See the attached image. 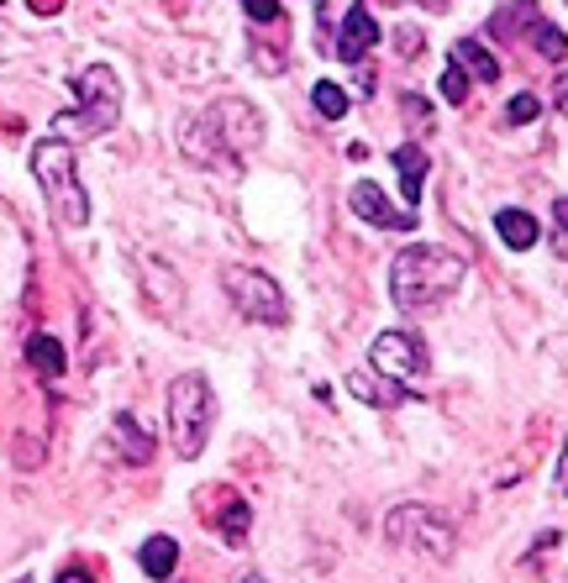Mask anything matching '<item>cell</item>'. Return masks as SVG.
<instances>
[{"mask_svg":"<svg viewBox=\"0 0 568 583\" xmlns=\"http://www.w3.org/2000/svg\"><path fill=\"white\" fill-rule=\"evenodd\" d=\"M311 100H316V111H322L327 121L348 117V95H342V85H331V80H322V85L311 89Z\"/></svg>","mask_w":568,"mask_h":583,"instance_id":"d6986e66","label":"cell"},{"mask_svg":"<svg viewBox=\"0 0 568 583\" xmlns=\"http://www.w3.org/2000/svg\"><path fill=\"white\" fill-rule=\"evenodd\" d=\"M458 284H463V258L448 253V247L416 242V247H406L400 258L389 263V294H395V305L411 311V316L437 311Z\"/></svg>","mask_w":568,"mask_h":583,"instance_id":"6da1fadb","label":"cell"},{"mask_svg":"<svg viewBox=\"0 0 568 583\" xmlns=\"http://www.w3.org/2000/svg\"><path fill=\"white\" fill-rule=\"evenodd\" d=\"M348 205L359 210L368 227H389V232H411V227H416V210H395L374 179H359V184L348 190Z\"/></svg>","mask_w":568,"mask_h":583,"instance_id":"9c48e42d","label":"cell"},{"mask_svg":"<svg viewBox=\"0 0 568 583\" xmlns=\"http://www.w3.org/2000/svg\"><path fill=\"white\" fill-rule=\"evenodd\" d=\"M216 525H221V536H227V542H242V536H247V525H253V510H247V499L227 495V510L216 515Z\"/></svg>","mask_w":568,"mask_h":583,"instance_id":"ac0fdd59","label":"cell"},{"mask_svg":"<svg viewBox=\"0 0 568 583\" xmlns=\"http://www.w3.org/2000/svg\"><path fill=\"white\" fill-rule=\"evenodd\" d=\"M558 495H568V447H564V463H558Z\"/></svg>","mask_w":568,"mask_h":583,"instance_id":"484cf974","label":"cell"},{"mask_svg":"<svg viewBox=\"0 0 568 583\" xmlns=\"http://www.w3.org/2000/svg\"><path fill=\"white\" fill-rule=\"evenodd\" d=\"M495 232H500L506 247L521 253V247H532V242H537V221H532L527 210H500V216H495Z\"/></svg>","mask_w":568,"mask_h":583,"instance_id":"e0dca14e","label":"cell"},{"mask_svg":"<svg viewBox=\"0 0 568 583\" xmlns=\"http://www.w3.org/2000/svg\"><path fill=\"white\" fill-rule=\"evenodd\" d=\"M537 53H542V59H553V63L568 59V37L558 27H547V22H542V27H537Z\"/></svg>","mask_w":568,"mask_h":583,"instance_id":"44dd1931","label":"cell"},{"mask_svg":"<svg viewBox=\"0 0 568 583\" xmlns=\"http://www.w3.org/2000/svg\"><path fill=\"white\" fill-rule=\"evenodd\" d=\"M437 89H443V100H448V106H463V100H469V74L448 59V69H443V85H437Z\"/></svg>","mask_w":568,"mask_h":583,"instance_id":"ffe728a7","label":"cell"},{"mask_svg":"<svg viewBox=\"0 0 568 583\" xmlns=\"http://www.w3.org/2000/svg\"><path fill=\"white\" fill-rule=\"evenodd\" d=\"M242 11L253 22H279V0H242Z\"/></svg>","mask_w":568,"mask_h":583,"instance_id":"603a6c76","label":"cell"},{"mask_svg":"<svg viewBox=\"0 0 568 583\" xmlns=\"http://www.w3.org/2000/svg\"><path fill=\"white\" fill-rule=\"evenodd\" d=\"M221 290L232 294V305H238V316H247V321L258 326H285L290 321V300H285V290L274 284L269 274H258V268H221Z\"/></svg>","mask_w":568,"mask_h":583,"instance_id":"8992f818","label":"cell"},{"mask_svg":"<svg viewBox=\"0 0 568 583\" xmlns=\"http://www.w3.org/2000/svg\"><path fill=\"white\" fill-rule=\"evenodd\" d=\"M348 389H353V394H359L363 405H379V410H389V405H400V400H406V389H400V384H389V379H379V374H374V368H368V374H348Z\"/></svg>","mask_w":568,"mask_h":583,"instance_id":"4fadbf2b","label":"cell"},{"mask_svg":"<svg viewBox=\"0 0 568 583\" xmlns=\"http://www.w3.org/2000/svg\"><path fill=\"white\" fill-rule=\"evenodd\" d=\"M210 421H216V394L201 374H180L169 384V437H174V452L184 463L206 452Z\"/></svg>","mask_w":568,"mask_h":583,"instance_id":"5b68a950","label":"cell"},{"mask_svg":"<svg viewBox=\"0 0 568 583\" xmlns=\"http://www.w3.org/2000/svg\"><path fill=\"white\" fill-rule=\"evenodd\" d=\"M137 562H143V573H148V579H169V573L180 568V547H174V536H148V542H143V552H137Z\"/></svg>","mask_w":568,"mask_h":583,"instance_id":"2e32d148","label":"cell"},{"mask_svg":"<svg viewBox=\"0 0 568 583\" xmlns=\"http://www.w3.org/2000/svg\"><path fill=\"white\" fill-rule=\"evenodd\" d=\"M32 174L43 184V195H48V210H53V221L59 227H85L90 221V195H85V184H80V169H74V147L59 143V137H43V143L32 147Z\"/></svg>","mask_w":568,"mask_h":583,"instance_id":"3957f363","label":"cell"},{"mask_svg":"<svg viewBox=\"0 0 568 583\" xmlns=\"http://www.w3.org/2000/svg\"><path fill=\"white\" fill-rule=\"evenodd\" d=\"M27 363L43 374V379H63V368H69V357H63V342L59 337H48V331H37L27 337Z\"/></svg>","mask_w":568,"mask_h":583,"instance_id":"5bb4252c","label":"cell"},{"mask_svg":"<svg viewBox=\"0 0 568 583\" xmlns=\"http://www.w3.org/2000/svg\"><path fill=\"white\" fill-rule=\"evenodd\" d=\"M395 169H400V184H406V210L421 205V179H426V153L416 143L395 147Z\"/></svg>","mask_w":568,"mask_h":583,"instance_id":"9a60e30c","label":"cell"},{"mask_svg":"<svg viewBox=\"0 0 568 583\" xmlns=\"http://www.w3.org/2000/svg\"><path fill=\"white\" fill-rule=\"evenodd\" d=\"M368 363H374V374L389 384H406L411 379H426V342H421L416 331H379L374 337V352H368Z\"/></svg>","mask_w":568,"mask_h":583,"instance_id":"ba28073f","label":"cell"},{"mask_svg":"<svg viewBox=\"0 0 568 583\" xmlns=\"http://www.w3.org/2000/svg\"><path fill=\"white\" fill-rule=\"evenodd\" d=\"M74 95H80V106L53 121V137H59V143H90V137H100V132L117 126L121 85H117V74H111L106 63H90V69L74 80Z\"/></svg>","mask_w":568,"mask_h":583,"instance_id":"277c9868","label":"cell"},{"mask_svg":"<svg viewBox=\"0 0 568 583\" xmlns=\"http://www.w3.org/2000/svg\"><path fill=\"white\" fill-rule=\"evenodd\" d=\"M258 143H264V117L247 100H216L206 117L190 121V132H184V153L201 158V163L247 158Z\"/></svg>","mask_w":568,"mask_h":583,"instance_id":"7a4b0ae2","label":"cell"},{"mask_svg":"<svg viewBox=\"0 0 568 583\" xmlns=\"http://www.w3.org/2000/svg\"><path fill=\"white\" fill-rule=\"evenodd\" d=\"M59 583H95V579H90V573H85V568H63V573H59Z\"/></svg>","mask_w":568,"mask_h":583,"instance_id":"d4e9b609","label":"cell"},{"mask_svg":"<svg viewBox=\"0 0 568 583\" xmlns=\"http://www.w3.org/2000/svg\"><path fill=\"white\" fill-rule=\"evenodd\" d=\"M558 227L568 232V201H558Z\"/></svg>","mask_w":568,"mask_h":583,"instance_id":"4316f807","label":"cell"},{"mask_svg":"<svg viewBox=\"0 0 568 583\" xmlns=\"http://www.w3.org/2000/svg\"><path fill=\"white\" fill-rule=\"evenodd\" d=\"M379 42V22L368 16V5H348L342 16V32H337V59L348 63H363V53Z\"/></svg>","mask_w":568,"mask_h":583,"instance_id":"30bf717a","label":"cell"},{"mask_svg":"<svg viewBox=\"0 0 568 583\" xmlns=\"http://www.w3.org/2000/svg\"><path fill=\"white\" fill-rule=\"evenodd\" d=\"M32 11H37V16H59L63 11V0H27Z\"/></svg>","mask_w":568,"mask_h":583,"instance_id":"cb8c5ba5","label":"cell"},{"mask_svg":"<svg viewBox=\"0 0 568 583\" xmlns=\"http://www.w3.org/2000/svg\"><path fill=\"white\" fill-rule=\"evenodd\" d=\"M452 63L469 69L479 85H495V80H500V59H495L484 42H474V37H458V42H452Z\"/></svg>","mask_w":568,"mask_h":583,"instance_id":"7c38bea8","label":"cell"},{"mask_svg":"<svg viewBox=\"0 0 568 583\" xmlns=\"http://www.w3.org/2000/svg\"><path fill=\"white\" fill-rule=\"evenodd\" d=\"M558 85H564L558 89V106H568V80H558Z\"/></svg>","mask_w":568,"mask_h":583,"instance_id":"83f0119b","label":"cell"},{"mask_svg":"<svg viewBox=\"0 0 568 583\" xmlns=\"http://www.w3.org/2000/svg\"><path fill=\"white\" fill-rule=\"evenodd\" d=\"M111 452H117L121 463H148L153 458V437L132 421V415H117L111 421Z\"/></svg>","mask_w":568,"mask_h":583,"instance_id":"8fae6325","label":"cell"},{"mask_svg":"<svg viewBox=\"0 0 568 583\" xmlns=\"http://www.w3.org/2000/svg\"><path fill=\"white\" fill-rule=\"evenodd\" d=\"M385 536L406 552H421V557H452V525L432 510V505H395L385 521Z\"/></svg>","mask_w":568,"mask_h":583,"instance_id":"52a82bcc","label":"cell"},{"mask_svg":"<svg viewBox=\"0 0 568 583\" xmlns=\"http://www.w3.org/2000/svg\"><path fill=\"white\" fill-rule=\"evenodd\" d=\"M506 117L516 121V126H527V121H537V117H542V100H537V95H516Z\"/></svg>","mask_w":568,"mask_h":583,"instance_id":"7402d4cb","label":"cell"}]
</instances>
